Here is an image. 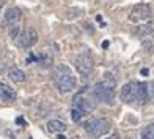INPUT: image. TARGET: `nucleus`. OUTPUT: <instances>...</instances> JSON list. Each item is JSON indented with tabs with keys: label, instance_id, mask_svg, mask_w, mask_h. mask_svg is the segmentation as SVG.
Masks as SVG:
<instances>
[{
	"label": "nucleus",
	"instance_id": "obj_12",
	"mask_svg": "<svg viewBox=\"0 0 154 139\" xmlns=\"http://www.w3.org/2000/svg\"><path fill=\"white\" fill-rule=\"evenodd\" d=\"M148 92H149L148 86H146L145 82H138V86H137V101L142 103V104L148 101Z\"/></svg>",
	"mask_w": 154,
	"mask_h": 139
},
{
	"label": "nucleus",
	"instance_id": "obj_19",
	"mask_svg": "<svg viewBox=\"0 0 154 139\" xmlns=\"http://www.w3.org/2000/svg\"><path fill=\"white\" fill-rule=\"evenodd\" d=\"M10 37H11L13 40H17V38L20 37V27H19L17 24L11 25V29H10Z\"/></svg>",
	"mask_w": 154,
	"mask_h": 139
},
{
	"label": "nucleus",
	"instance_id": "obj_20",
	"mask_svg": "<svg viewBox=\"0 0 154 139\" xmlns=\"http://www.w3.org/2000/svg\"><path fill=\"white\" fill-rule=\"evenodd\" d=\"M149 92H151V95L154 96V79H152V82L149 84Z\"/></svg>",
	"mask_w": 154,
	"mask_h": 139
},
{
	"label": "nucleus",
	"instance_id": "obj_4",
	"mask_svg": "<svg viewBox=\"0 0 154 139\" xmlns=\"http://www.w3.org/2000/svg\"><path fill=\"white\" fill-rule=\"evenodd\" d=\"M74 65H75L77 73H79L80 76H90L91 71H93V60L87 54L77 55L75 60H74Z\"/></svg>",
	"mask_w": 154,
	"mask_h": 139
},
{
	"label": "nucleus",
	"instance_id": "obj_5",
	"mask_svg": "<svg viewBox=\"0 0 154 139\" xmlns=\"http://www.w3.org/2000/svg\"><path fill=\"white\" fill-rule=\"evenodd\" d=\"M149 16H151V6L148 3H137L131 11L129 21L131 22H142V21L148 19Z\"/></svg>",
	"mask_w": 154,
	"mask_h": 139
},
{
	"label": "nucleus",
	"instance_id": "obj_1",
	"mask_svg": "<svg viewBox=\"0 0 154 139\" xmlns=\"http://www.w3.org/2000/svg\"><path fill=\"white\" fill-rule=\"evenodd\" d=\"M115 86H116V78H113V74L107 73L102 82L94 84L91 93L97 101L112 104L113 103V96H115Z\"/></svg>",
	"mask_w": 154,
	"mask_h": 139
},
{
	"label": "nucleus",
	"instance_id": "obj_6",
	"mask_svg": "<svg viewBox=\"0 0 154 139\" xmlns=\"http://www.w3.org/2000/svg\"><path fill=\"white\" fill-rule=\"evenodd\" d=\"M137 86H138V82H134V81L124 84L121 87V90H120V98L124 103H134V101H137Z\"/></svg>",
	"mask_w": 154,
	"mask_h": 139
},
{
	"label": "nucleus",
	"instance_id": "obj_8",
	"mask_svg": "<svg viewBox=\"0 0 154 139\" xmlns=\"http://www.w3.org/2000/svg\"><path fill=\"white\" fill-rule=\"evenodd\" d=\"M20 18H22V13H20L19 8H16V6H13V8H8L5 11V15H3V21L6 24H10V25H14L17 24Z\"/></svg>",
	"mask_w": 154,
	"mask_h": 139
},
{
	"label": "nucleus",
	"instance_id": "obj_24",
	"mask_svg": "<svg viewBox=\"0 0 154 139\" xmlns=\"http://www.w3.org/2000/svg\"><path fill=\"white\" fill-rule=\"evenodd\" d=\"M102 47H109V41H104V43H102Z\"/></svg>",
	"mask_w": 154,
	"mask_h": 139
},
{
	"label": "nucleus",
	"instance_id": "obj_26",
	"mask_svg": "<svg viewBox=\"0 0 154 139\" xmlns=\"http://www.w3.org/2000/svg\"><path fill=\"white\" fill-rule=\"evenodd\" d=\"M2 5H3V2H2V0H0V10H2Z\"/></svg>",
	"mask_w": 154,
	"mask_h": 139
},
{
	"label": "nucleus",
	"instance_id": "obj_18",
	"mask_svg": "<svg viewBox=\"0 0 154 139\" xmlns=\"http://www.w3.org/2000/svg\"><path fill=\"white\" fill-rule=\"evenodd\" d=\"M142 139H154V125H148L142 131Z\"/></svg>",
	"mask_w": 154,
	"mask_h": 139
},
{
	"label": "nucleus",
	"instance_id": "obj_15",
	"mask_svg": "<svg viewBox=\"0 0 154 139\" xmlns=\"http://www.w3.org/2000/svg\"><path fill=\"white\" fill-rule=\"evenodd\" d=\"M87 112L83 109H80V108H75V106H72V109H71V119H72V122H80L82 120V117L85 115Z\"/></svg>",
	"mask_w": 154,
	"mask_h": 139
},
{
	"label": "nucleus",
	"instance_id": "obj_23",
	"mask_svg": "<svg viewBox=\"0 0 154 139\" xmlns=\"http://www.w3.org/2000/svg\"><path fill=\"white\" fill-rule=\"evenodd\" d=\"M148 73H149L148 68H143V70H142V74H143V76H148Z\"/></svg>",
	"mask_w": 154,
	"mask_h": 139
},
{
	"label": "nucleus",
	"instance_id": "obj_25",
	"mask_svg": "<svg viewBox=\"0 0 154 139\" xmlns=\"http://www.w3.org/2000/svg\"><path fill=\"white\" fill-rule=\"evenodd\" d=\"M57 139H68V137H66V136H63V134H60V133H58V137H57Z\"/></svg>",
	"mask_w": 154,
	"mask_h": 139
},
{
	"label": "nucleus",
	"instance_id": "obj_14",
	"mask_svg": "<svg viewBox=\"0 0 154 139\" xmlns=\"http://www.w3.org/2000/svg\"><path fill=\"white\" fill-rule=\"evenodd\" d=\"M47 130L51 131V133L58 134V133H63V131L66 130V125L63 123L61 120H49V123H47Z\"/></svg>",
	"mask_w": 154,
	"mask_h": 139
},
{
	"label": "nucleus",
	"instance_id": "obj_16",
	"mask_svg": "<svg viewBox=\"0 0 154 139\" xmlns=\"http://www.w3.org/2000/svg\"><path fill=\"white\" fill-rule=\"evenodd\" d=\"M36 60L41 63V66H44V68H47V66H51V65H52V55H47L46 52L41 54Z\"/></svg>",
	"mask_w": 154,
	"mask_h": 139
},
{
	"label": "nucleus",
	"instance_id": "obj_13",
	"mask_svg": "<svg viewBox=\"0 0 154 139\" xmlns=\"http://www.w3.org/2000/svg\"><path fill=\"white\" fill-rule=\"evenodd\" d=\"M8 78L13 81V82H24L27 79V74L22 71V70H19V68H11L10 71H8Z\"/></svg>",
	"mask_w": 154,
	"mask_h": 139
},
{
	"label": "nucleus",
	"instance_id": "obj_7",
	"mask_svg": "<svg viewBox=\"0 0 154 139\" xmlns=\"http://www.w3.org/2000/svg\"><path fill=\"white\" fill-rule=\"evenodd\" d=\"M38 32L33 29V27H27V29L22 32V35L17 38L19 40V44L22 47H33L35 44L38 43Z\"/></svg>",
	"mask_w": 154,
	"mask_h": 139
},
{
	"label": "nucleus",
	"instance_id": "obj_3",
	"mask_svg": "<svg viewBox=\"0 0 154 139\" xmlns=\"http://www.w3.org/2000/svg\"><path fill=\"white\" fill-rule=\"evenodd\" d=\"M112 128V125L107 119H90L85 123V131L93 137H101L107 134Z\"/></svg>",
	"mask_w": 154,
	"mask_h": 139
},
{
	"label": "nucleus",
	"instance_id": "obj_10",
	"mask_svg": "<svg viewBox=\"0 0 154 139\" xmlns=\"http://www.w3.org/2000/svg\"><path fill=\"white\" fill-rule=\"evenodd\" d=\"M0 98L5 101H14L16 100V92L8 84H5L2 81H0Z\"/></svg>",
	"mask_w": 154,
	"mask_h": 139
},
{
	"label": "nucleus",
	"instance_id": "obj_22",
	"mask_svg": "<svg viewBox=\"0 0 154 139\" xmlns=\"http://www.w3.org/2000/svg\"><path fill=\"white\" fill-rule=\"evenodd\" d=\"M107 139H120V134L115 133V134H112V136H110V137H107Z\"/></svg>",
	"mask_w": 154,
	"mask_h": 139
},
{
	"label": "nucleus",
	"instance_id": "obj_2",
	"mask_svg": "<svg viewBox=\"0 0 154 139\" xmlns=\"http://www.w3.org/2000/svg\"><path fill=\"white\" fill-rule=\"evenodd\" d=\"M52 79L55 82V86L58 87V90L61 93H68L71 90L75 89V76L72 74V71L69 70L66 65H58L54 68V73H52Z\"/></svg>",
	"mask_w": 154,
	"mask_h": 139
},
{
	"label": "nucleus",
	"instance_id": "obj_11",
	"mask_svg": "<svg viewBox=\"0 0 154 139\" xmlns=\"http://www.w3.org/2000/svg\"><path fill=\"white\" fill-rule=\"evenodd\" d=\"M135 33L138 37H149V35H154V21H149V22H146L143 25H138L135 29Z\"/></svg>",
	"mask_w": 154,
	"mask_h": 139
},
{
	"label": "nucleus",
	"instance_id": "obj_17",
	"mask_svg": "<svg viewBox=\"0 0 154 139\" xmlns=\"http://www.w3.org/2000/svg\"><path fill=\"white\" fill-rule=\"evenodd\" d=\"M142 46H143V49L146 52H152L154 51V43H152V40L148 38V37H143L142 38Z\"/></svg>",
	"mask_w": 154,
	"mask_h": 139
},
{
	"label": "nucleus",
	"instance_id": "obj_9",
	"mask_svg": "<svg viewBox=\"0 0 154 139\" xmlns=\"http://www.w3.org/2000/svg\"><path fill=\"white\" fill-rule=\"evenodd\" d=\"M72 101H74V103H72V106H75V108H80V109L85 111V112H90V111H93V104L90 103V100H87V98H85V96H83L82 93L75 95Z\"/></svg>",
	"mask_w": 154,
	"mask_h": 139
},
{
	"label": "nucleus",
	"instance_id": "obj_21",
	"mask_svg": "<svg viewBox=\"0 0 154 139\" xmlns=\"http://www.w3.org/2000/svg\"><path fill=\"white\" fill-rule=\"evenodd\" d=\"M16 123H17V125H25V122H24L22 117H19V119H16Z\"/></svg>",
	"mask_w": 154,
	"mask_h": 139
}]
</instances>
